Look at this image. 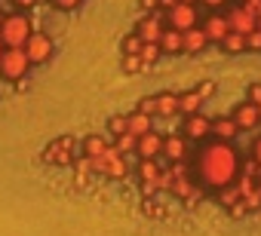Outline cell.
<instances>
[{
    "label": "cell",
    "mask_w": 261,
    "mask_h": 236,
    "mask_svg": "<svg viewBox=\"0 0 261 236\" xmlns=\"http://www.w3.org/2000/svg\"><path fill=\"white\" fill-rule=\"evenodd\" d=\"M142 37L136 34V31H129L126 37H123V43H120V49H123V55H139V49H142Z\"/></svg>",
    "instance_id": "d4e9b609"
},
{
    "label": "cell",
    "mask_w": 261,
    "mask_h": 236,
    "mask_svg": "<svg viewBox=\"0 0 261 236\" xmlns=\"http://www.w3.org/2000/svg\"><path fill=\"white\" fill-rule=\"evenodd\" d=\"M31 71V58L25 55L22 46H4V55H0V77L4 80H22Z\"/></svg>",
    "instance_id": "277c9868"
},
{
    "label": "cell",
    "mask_w": 261,
    "mask_h": 236,
    "mask_svg": "<svg viewBox=\"0 0 261 236\" xmlns=\"http://www.w3.org/2000/svg\"><path fill=\"white\" fill-rule=\"evenodd\" d=\"M203 31H206V37H209V43H221L224 40V34L230 31V22H227V16L224 13H209L206 19H203V25H200Z\"/></svg>",
    "instance_id": "e0dca14e"
},
{
    "label": "cell",
    "mask_w": 261,
    "mask_h": 236,
    "mask_svg": "<svg viewBox=\"0 0 261 236\" xmlns=\"http://www.w3.org/2000/svg\"><path fill=\"white\" fill-rule=\"evenodd\" d=\"M0 55H4V40H0Z\"/></svg>",
    "instance_id": "f35d334b"
},
{
    "label": "cell",
    "mask_w": 261,
    "mask_h": 236,
    "mask_svg": "<svg viewBox=\"0 0 261 236\" xmlns=\"http://www.w3.org/2000/svg\"><path fill=\"white\" fill-rule=\"evenodd\" d=\"M160 55H163V52H160V46H157V43H142V49H139V58H142L148 68H151Z\"/></svg>",
    "instance_id": "484cf974"
},
{
    "label": "cell",
    "mask_w": 261,
    "mask_h": 236,
    "mask_svg": "<svg viewBox=\"0 0 261 236\" xmlns=\"http://www.w3.org/2000/svg\"><path fill=\"white\" fill-rule=\"evenodd\" d=\"M240 151L233 148V141H218V138H206L200 154H194L191 160V172H194V181L203 187V190H221L227 184L237 181L240 175Z\"/></svg>",
    "instance_id": "6da1fadb"
},
{
    "label": "cell",
    "mask_w": 261,
    "mask_h": 236,
    "mask_svg": "<svg viewBox=\"0 0 261 236\" xmlns=\"http://www.w3.org/2000/svg\"><path fill=\"white\" fill-rule=\"evenodd\" d=\"M136 157H142V160H157V157H163V135H160L157 129L139 135V141H136Z\"/></svg>",
    "instance_id": "9a60e30c"
},
{
    "label": "cell",
    "mask_w": 261,
    "mask_h": 236,
    "mask_svg": "<svg viewBox=\"0 0 261 236\" xmlns=\"http://www.w3.org/2000/svg\"><path fill=\"white\" fill-rule=\"evenodd\" d=\"M53 4H56V10H77L83 0H53Z\"/></svg>",
    "instance_id": "f546056e"
},
{
    "label": "cell",
    "mask_w": 261,
    "mask_h": 236,
    "mask_svg": "<svg viewBox=\"0 0 261 236\" xmlns=\"http://www.w3.org/2000/svg\"><path fill=\"white\" fill-rule=\"evenodd\" d=\"M237 135H240V126L233 123V116H215V120H212V135H209V138L237 141Z\"/></svg>",
    "instance_id": "d6986e66"
},
{
    "label": "cell",
    "mask_w": 261,
    "mask_h": 236,
    "mask_svg": "<svg viewBox=\"0 0 261 236\" xmlns=\"http://www.w3.org/2000/svg\"><path fill=\"white\" fill-rule=\"evenodd\" d=\"M74 151H77V138L62 135V138H56L53 144L43 148V163H53V166H74V157H77Z\"/></svg>",
    "instance_id": "8992f818"
},
{
    "label": "cell",
    "mask_w": 261,
    "mask_h": 236,
    "mask_svg": "<svg viewBox=\"0 0 261 236\" xmlns=\"http://www.w3.org/2000/svg\"><path fill=\"white\" fill-rule=\"evenodd\" d=\"M200 4H203V7H212V10H215V7H227L230 0H200Z\"/></svg>",
    "instance_id": "d6a6232c"
},
{
    "label": "cell",
    "mask_w": 261,
    "mask_h": 236,
    "mask_svg": "<svg viewBox=\"0 0 261 236\" xmlns=\"http://www.w3.org/2000/svg\"><path fill=\"white\" fill-rule=\"evenodd\" d=\"M249 157H252V160H255V163L261 166V138H258V141L252 144V154H249Z\"/></svg>",
    "instance_id": "1f68e13d"
},
{
    "label": "cell",
    "mask_w": 261,
    "mask_h": 236,
    "mask_svg": "<svg viewBox=\"0 0 261 236\" xmlns=\"http://www.w3.org/2000/svg\"><path fill=\"white\" fill-rule=\"evenodd\" d=\"M209 95H215V80H206V83H200L197 89L178 92V113H181V116H188V113H197Z\"/></svg>",
    "instance_id": "52a82bcc"
},
{
    "label": "cell",
    "mask_w": 261,
    "mask_h": 236,
    "mask_svg": "<svg viewBox=\"0 0 261 236\" xmlns=\"http://www.w3.org/2000/svg\"><path fill=\"white\" fill-rule=\"evenodd\" d=\"M163 157H166L169 163H175V160H191V141H188L181 132L163 135Z\"/></svg>",
    "instance_id": "2e32d148"
},
{
    "label": "cell",
    "mask_w": 261,
    "mask_h": 236,
    "mask_svg": "<svg viewBox=\"0 0 261 236\" xmlns=\"http://www.w3.org/2000/svg\"><path fill=\"white\" fill-rule=\"evenodd\" d=\"M206 46H209V37H206V31H203L200 25L181 31V55H197V52H203Z\"/></svg>",
    "instance_id": "ac0fdd59"
},
{
    "label": "cell",
    "mask_w": 261,
    "mask_h": 236,
    "mask_svg": "<svg viewBox=\"0 0 261 236\" xmlns=\"http://www.w3.org/2000/svg\"><path fill=\"white\" fill-rule=\"evenodd\" d=\"M163 31H166V10H160V7L151 10V13L136 25V34H139L145 43H157Z\"/></svg>",
    "instance_id": "30bf717a"
},
{
    "label": "cell",
    "mask_w": 261,
    "mask_h": 236,
    "mask_svg": "<svg viewBox=\"0 0 261 236\" xmlns=\"http://www.w3.org/2000/svg\"><path fill=\"white\" fill-rule=\"evenodd\" d=\"M200 22V13H197V4H175L166 10V25L175 28V31H188V28H197Z\"/></svg>",
    "instance_id": "9c48e42d"
},
{
    "label": "cell",
    "mask_w": 261,
    "mask_h": 236,
    "mask_svg": "<svg viewBox=\"0 0 261 236\" xmlns=\"http://www.w3.org/2000/svg\"><path fill=\"white\" fill-rule=\"evenodd\" d=\"M22 49L31 58V65H43L53 58V40H49V34H40V31H31V37L25 40Z\"/></svg>",
    "instance_id": "7c38bea8"
},
{
    "label": "cell",
    "mask_w": 261,
    "mask_h": 236,
    "mask_svg": "<svg viewBox=\"0 0 261 236\" xmlns=\"http://www.w3.org/2000/svg\"><path fill=\"white\" fill-rule=\"evenodd\" d=\"M224 16L230 22V31H237V34H249V31L258 28V19L246 10V4H240V0H230L227 10H224Z\"/></svg>",
    "instance_id": "8fae6325"
},
{
    "label": "cell",
    "mask_w": 261,
    "mask_h": 236,
    "mask_svg": "<svg viewBox=\"0 0 261 236\" xmlns=\"http://www.w3.org/2000/svg\"><path fill=\"white\" fill-rule=\"evenodd\" d=\"M31 19L22 13H13L7 19H0V40L4 46H25V40L31 37Z\"/></svg>",
    "instance_id": "3957f363"
},
{
    "label": "cell",
    "mask_w": 261,
    "mask_h": 236,
    "mask_svg": "<svg viewBox=\"0 0 261 236\" xmlns=\"http://www.w3.org/2000/svg\"><path fill=\"white\" fill-rule=\"evenodd\" d=\"M178 0H160V10H169V7H175Z\"/></svg>",
    "instance_id": "d590c367"
},
{
    "label": "cell",
    "mask_w": 261,
    "mask_h": 236,
    "mask_svg": "<svg viewBox=\"0 0 261 236\" xmlns=\"http://www.w3.org/2000/svg\"><path fill=\"white\" fill-rule=\"evenodd\" d=\"M142 71H148V65L139 55H123V74H142Z\"/></svg>",
    "instance_id": "4316f807"
},
{
    "label": "cell",
    "mask_w": 261,
    "mask_h": 236,
    "mask_svg": "<svg viewBox=\"0 0 261 236\" xmlns=\"http://www.w3.org/2000/svg\"><path fill=\"white\" fill-rule=\"evenodd\" d=\"M233 123L240 126V132H252V129H258L261 126V113H258V104L255 101H240L237 107H233Z\"/></svg>",
    "instance_id": "4fadbf2b"
},
{
    "label": "cell",
    "mask_w": 261,
    "mask_h": 236,
    "mask_svg": "<svg viewBox=\"0 0 261 236\" xmlns=\"http://www.w3.org/2000/svg\"><path fill=\"white\" fill-rule=\"evenodd\" d=\"M181 135L191 141V144H203L209 135H212V120L209 116H203L200 110L197 113H188L181 120Z\"/></svg>",
    "instance_id": "ba28073f"
},
{
    "label": "cell",
    "mask_w": 261,
    "mask_h": 236,
    "mask_svg": "<svg viewBox=\"0 0 261 236\" xmlns=\"http://www.w3.org/2000/svg\"><path fill=\"white\" fill-rule=\"evenodd\" d=\"M83 154L92 160V172L95 175H108V178H126L129 175V166L123 160V154L114 148V141L108 138H98V135H86L83 138Z\"/></svg>",
    "instance_id": "7a4b0ae2"
},
{
    "label": "cell",
    "mask_w": 261,
    "mask_h": 236,
    "mask_svg": "<svg viewBox=\"0 0 261 236\" xmlns=\"http://www.w3.org/2000/svg\"><path fill=\"white\" fill-rule=\"evenodd\" d=\"M240 4H246V10H249L255 19L261 16V0H240Z\"/></svg>",
    "instance_id": "4dcf8cb0"
},
{
    "label": "cell",
    "mask_w": 261,
    "mask_h": 236,
    "mask_svg": "<svg viewBox=\"0 0 261 236\" xmlns=\"http://www.w3.org/2000/svg\"><path fill=\"white\" fill-rule=\"evenodd\" d=\"M136 110L154 116V120H157V116H175V113H178V92H157V95H148V98L139 101Z\"/></svg>",
    "instance_id": "5b68a950"
},
{
    "label": "cell",
    "mask_w": 261,
    "mask_h": 236,
    "mask_svg": "<svg viewBox=\"0 0 261 236\" xmlns=\"http://www.w3.org/2000/svg\"><path fill=\"white\" fill-rule=\"evenodd\" d=\"M139 4H142V10H157L160 0H139Z\"/></svg>",
    "instance_id": "836d02e7"
},
{
    "label": "cell",
    "mask_w": 261,
    "mask_h": 236,
    "mask_svg": "<svg viewBox=\"0 0 261 236\" xmlns=\"http://www.w3.org/2000/svg\"><path fill=\"white\" fill-rule=\"evenodd\" d=\"M163 175V166L157 160H142L139 157V181H142V193L154 196L157 193V178Z\"/></svg>",
    "instance_id": "5bb4252c"
},
{
    "label": "cell",
    "mask_w": 261,
    "mask_h": 236,
    "mask_svg": "<svg viewBox=\"0 0 261 236\" xmlns=\"http://www.w3.org/2000/svg\"><path fill=\"white\" fill-rule=\"evenodd\" d=\"M16 7H25V10H31V7H37V0H13Z\"/></svg>",
    "instance_id": "e575fe53"
},
{
    "label": "cell",
    "mask_w": 261,
    "mask_h": 236,
    "mask_svg": "<svg viewBox=\"0 0 261 236\" xmlns=\"http://www.w3.org/2000/svg\"><path fill=\"white\" fill-rule=\"evenodd\" d=\"M258 31H261V16H258Z\"/></svg>",
    "instance_id": "ab89813d"
},
{
    "label": "cell",
    "mask_w": 261,
    "mask_h": 236,
    "mask_svg": "<svg viewBox=\"0 0 261 236\" xmlns=\"http://www.w3.org/2000/svg\"><path fill=\"white\" fill-rule=\"evenodd\" d=\"M224 52H230V55H237V52H246V34H237V31H227L224 34V40L218 43Z\"/></svg>",
    "instance_id": "7402d4cb"
},
{
    "label": "cell",
    "mask_w": 261,
    "mask_h": 236,
    "mask_svg": "<svg viewBox=\"0 0 261 236\" xmlns=\"http://www.w3.org/2000/svg\"><path fill=\"white\" fill-rule=\"evenodd\" d=\"M108 129H111V135L126 132V116H111V120H108Z\"/></svg>",
    "instance_id": "f1b7e54d"
},
{
    "label": "cell",
    "mask_w": 261,
    "mask_h": 236,
    "mask_svg": "<svg viewBox=\"0 0 261 236\" xmlns=\"http://www.w3.org/2000/svg\"><path fill=\"white\" fill-rule=\"evenodd\" d=\"M178 4H200V0H178Z\"/></svg>",
    "instance_id": "8d00e7d4"
},
{
    "label": "cell",
    "mask_w": 261,
    "mask_h": 236,
    "mask_svg": "<svg viewBox=\"0 0 261 236\" xmlns=\"http://www.w3.org/2000/svg\"><path fill=\"white\" fill-rule=\"evenodd\" d=\"M154 129V116H148V113H142V110H133V113H126V132L129 135H145V132H151Z\"/></svg>",
    "instance_id": "ffe728a7"
},
{
    "label": "cell",
    "mask_w": 261,
    "mask_h": 236,
    "mask_svg": "<svg viewBox=\"0 0 261 236\" xmlns=\"http://www.w3.org/2000/svg\"><path fill=\"white\" fill-rule=\"evenodd\" d=\"M215 202H218L221 209L237 205V202H240V187H237V181H233V184H227V187H221V190H215Z\"/></svg>",
    "instance_id": "603a6c76"
},
{
    "label": "cell",
    "mask_w": 261,
    "mask_h": 236,
    "mask_svg": "<svg viewBox=\"0 0 261 236\" xmlns=\"http://www.w3.org/2000/svg\"><path fill=\"white\" fill-rule=\"evenodd\" d=\"M246 52H261V31H249L246 34Z\"/></svg>",
    "instance_id": "83f0119b"
},
{
    "label": "cell",
    "mask_w": 261,
    "mask_h": 236,
    "mask_svg": "<svg viewBox=\"0 0 261 236\" xmlns=\"http://www.w3.org/2000/svg\"><path fill=\"white\" fill-rule=\"evenodd\" d=\"M136 135H129V132H120V135H114V148L126 157V154H136Z\"/></svg>",
    "instance_id": "cb8c5ba5"
},
{
    "label": "cell",
    "mask_w": 261,
    "mask_h": 236,
    "mask_svg": "<svg viewBox=\"0 0 261 236\" xmlns=\"http://www.w3.org/2000/svg\"><path fill=\"white\" fill-rule=\"evenodd\" d=\"M157 46H160V52H163V55H181V31H175V28H169V25H166V31L160 34Z\"/></svg>",
    "instance_id": "44dd1931"
},
{
    "label": "cell",
    "mask_w": 261,
    "mask_h": 236,
    "mask_svg": "<svg viewBox=\"0 0 261 236\" xmlns=\"http://www.w3.org/2000/svg\"><path fill=\"white\" fill-rule=\"evenodd\" d=\"M255 104H258V113H261V98H258V101H255Z\"/></svg>",
    "instance_id": "74e56055"
}]
</instances>
